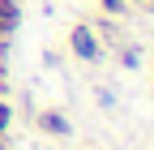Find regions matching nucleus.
I'll use <instances>...</instances> for the list:
<instances>
[{"label":"nucleus","mask_w":154,"mask_h":150,"mask_svg":"<svg viewBox=\"0 0 154 150\" xmlns=\"http://www.w3.org/2000/svg\"><path fill=\"white\" fill-rule=\"evenodd\" d=\"M73 47L82 52V56H94V43H90V34H86V30H77V34H73Z\"/></svg>","instance_id":"nucleus-1"}]
</instances>
